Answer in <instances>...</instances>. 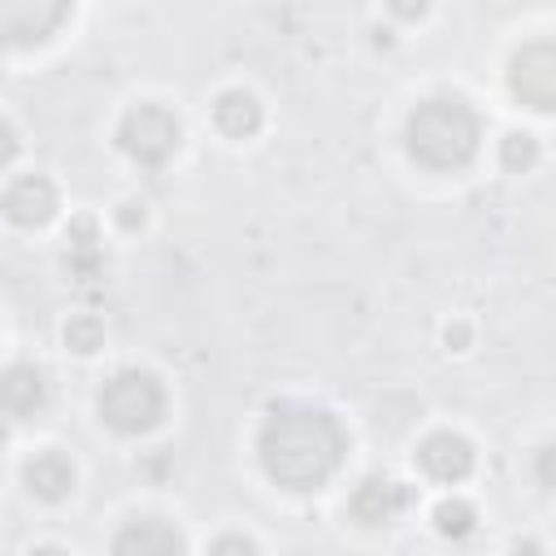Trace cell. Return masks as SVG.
Returning <instances> with one entry per match:
<instances>
[{
	"label": "cell",
	"mask_w": 556,
	"mask_h": 556,
	"mask_svg": "<svg viewBox=\"0 0 556 556\" xmlns=\"http://www.w3.org/2000/svg\"><path fill=\"white\" fill-rule=\"evenodd\" d=\"M13 156H17V135H13V130L0 122V169H4Z\"/></svg>",
	"instance_id": "cell-19"
},
{
	"label": "cell",
	"mask_w": 556,
	"mask_h": 556,
	"mask_svg": "<svg viewBox=\"0 0 556 556\" xmlns=\"http://www.w3.org/2000/svg\"><path fill=\"white\" fill-rule=\"evenodd\" d=\"M213 552H256V543H252V539L230 534V539H217V543H213Z\"/></svg>",
	"instance_id": "cell-21"
},
{
	"label": "cell",
	"mask_w": 556,
	"mask_h": 556,
	"mask_svg": "<svg viewBox=\"0 0 556 556\" xmlns=\"http://www.w3.org/2000/svg\"><path fill=\"white\" fill-rule=\"evenodd\" d=\"M104 343V326H100V317H91V313H78V317H70L65 321V348L70 352H96Z\"/></svg>",
	"instance_id": "cell-15"
},
{
	"label": "cell",
	"mask_w": 556,
	"mask_h": 556,
	"mask_svg": "<svg viewBox=\"0 0 556 556\" xmlns=\"http://www.w3.org/2000/svg\"><path fill=\"white\" fill-rule=\"evenodd\" d=\"M117 143H122V152H126L130 161L156 169V165H165V161L174 156V148H178V117H174L169 109H161V104H139V109H130V113L122 117Z\"/></svg>",
	"instance_id": "cell-4"
},
{
	"label": "cell",
	"mask_w": 556,
	"mask_h": 556,
	"mask_svg": "<svg viewBox=\"0 0 556 556\" xmlns=\"http://www.w3.org/2000/svg\"><path fill=\"white\" fill-rule=\"evenodd\" d=\"M165 413V391L152 374L143 369H122L100 387V417L117 434H143L161 421Z\"/></svg>",
	"instance_id": "cell-3"
},
{
	"label": "cell",
	"mask_w": 556,
	"mask_h": 556,
	"mask_svg": "<svg viewBox=\"0 0 556 556\" xmlns=\"http://www.w3.org/2000/svg\"><path fill=\"white\" fill-rule=\"evenodd\" d=\"M513 91L530 109H539V113L552 109V100H556V56H552V43L539 39V43H530V48H521L513 56Z\"/></svg>",
	"instance_id": "cell-6"
},
{
	"label": "cell",
	"mask_w": 556,
	"mask_h": 556,
	"mask_svg": "<svg viewBox=\"0 0 556 556\" xmlns=\"http://www.w3.org/2000/svg\"><path fill=\"white\" fill-rule=\"evenodd\" d=\"M48 400V382L43 369L35 365H9L0 374V413L4 417H35Z\"/></svg>",
	"instance_id": "cell-10"
},
{
	"label": "cell",
	"mask_w": 556,
	"mask_h": 556,
	"mask_svg": "<svg viewBox=\"0 0 556 556\" xmlns=\"http://www.w3.org/2000/svg\"><path fill=\"white\" fill-rule=\"evenodd\" d=\"M0 208H4V217L13 226H43L56 213V187L43 174H22L0 195Z\"/></svg>",
	"instance_id": "cell-7"
},
{
	"label": "cell",
	"mask_w": 556,
	"mask_h": 556,
	"mask_svg": "<svg viewBox=\"0 0 556 556\" xmlns=\"http://www.w3.org/2000/svg\"><path fill=\"white\" fill-rule=\"evenodd\" d=\"M70 243H74V248H96V222H91V217H78V222L70 226Z\"/></svg>",
	"instance_id": "cell-17"
},
{
	"label": "cell",
	"mask_w": 556,
	"mask_h": 556,
	"mask_svg": "<svg viewBox=\"0 0 556 556\" xmlns=\"http://www.w3.org/2000/svg\"><path fill=\"white\" fill-rule=\"evenodd\" d=\"M473 521H478V513H473L465 500H443V504L434 508V530L447 534V539H465V534L473 530Z\"/></svg>",
	"instance_id": "cell-14"
},
{
	"label": "cell",
	"mask_w": 556,
	"mask_h": 556,
	"mask_svg": "<svg viewBox=\"0 0 556 556\" xmlns=\"http://www.w3.org/2000/svg\"><path fill=\"white\" fill-rule=\"evenodd\" d=\"M478 113L460 96H430L408 113V152L426 169H460L478 152Z\"/></svg>",
	"instance_id": "cell-2"
},
{
	"label": "cell",
	"mask_w": 556,
	"mask_h": 556,
	"mask_svg": "<svg viewBox=\"0 0 556 556\" xmlns=\"http://www.w3.org/2000/svg\"><path fill=\"white\" fill-rule=\"evenodd\" d=\"M261 465L287 491H317L343 460V430L326 408L282 404L261 426Z\"/></svg>",
	"instance_id": "cell-1"
},
{
	"label": "cell",
	"mask_w": 556,
	"mask_h": 556,
	"mask_svg": "<svg viewBox=\"0 0 556 556\" xmlns=\"http://www.w3.org/2000/svg\"><path fill=\"white\" fill-rule=\"evenodd\" d=\"M465 339H469V330H465V326H447V343H456V348H460Z\"/></svg>",
	"instance_id": "cell-22"
},
{
	"label": "cell",
	"mask_w": 556,
	"mask_h": 556,
	"mask_svg": "<svg viewBox=\"0 0 556 556\" xmlns=\"http://www.w3.org/2000/svg\"><path fill=\"white\" fill-rule=\"evenodd\" d=\"M4 439H9V430H4V413H0V447H4Z\"/></svg>",
	"instance_id": "cell-23"
},
{
	"label": "cell",
	"mask_w": 556,
	"mask_h": 556,
	"mask_svg": "<svg viewBox=\"0 0 556 556\" xmlns=\"http://www.w3.org/2000/svg\"><path fill=\"white\" fill-rule=\"evenodd\" d=\"M74 0H0V43H39L48 39Z\"/></svg>",
	"instance_id": "cell-5"
},
{
	"label": "cell",
	"mask_w": 556,
	"mask_h": 556,
	"mask_svg": "<svg viewBox=\"0 0 556 556\" xmlns=\"http://www.w3.org/2000/svg\"><path fill=\"white\" fill-rule=\"evenodd\" d=\"M213 126H217L222 135H230V139L256 135V130H261V104H256V96L243 91V87L222 91V96L213 100Z\"/></svg>",
	"instance_id": "cell-11"
},
{
	"label": "cell",
	"mask_w": 556,
	"mask_h": 556,
	"mask_svg": "<svg viewBox=\"0 0 556 556\" xmlns=\"http://www.w3.org/2000/svg\"><path fill=\"white\" fill-rule=\"evenodd\" d=\"M387 9L400 17V22H417L426 13V0H387Z\"/></svg>",
	"instance_id": "cell-18"
},
{
	"label": "cell",
	"mask_w": 556,
	"mask_h": 556,
	"mask_svg": "<svg viewBox=\"0 0 556 556\" xmlns=\"http://www.w3.org/2000/svg\"><path fill=\"white\" fill-rule=\"evenodd\" d=\"M182 547H187L182 534L174 526H165L161 517L130 521L126 530L113 534V552H139V556H148V552H182Z\"/></svg>",
	"instance_id": "cell-13"
},
{
	"label": "cell",
	"mask_w": 556,
	"mask_h": 556,
	"mask_svg": "<svg viewBox=\"0 0 556 556\" xmlns=\"http://www.w3.org/2000/svg\"><path fill=\"white\" fill-rule=\"evenodd\" d=\"M417 465H421L426 478H434V482H460V478H469V469H473V443L460 439V434H452V430L430 434V439L417 447Z\"/></svg>",
	"instance_id": "cell-8"
},
{
	"label": "cell",
	"mask_w": 556,
	"mask_h": 556,
	"mask_svg": "<svg viewBox=\"0 0 556 556\" xmlns=\"http://www.w3.org/2000/svg\"><path fill=\"white\" fill-rule=\"evenodd\" d=\"M500 161H504V169H513V174L530 169V165L539 161V143H534V135H526V130L504 135V143H500Z\"/></svg>",
	"instance_id": "cell-16"
},
{
	"label": "cell",
	"mask_w": 556,
	"mask_h": 556,
	"mask_svg": "<svg viewBox=\"0 0 556 556\" xmlns=\"http://www.w3.org/2000/svg\"><path fill=\"white\" fill-rule=\"evenodd\" d=\"M22 478H26V486H30L39 500H65V495L74 491V465H70V456H61V452H39V456H30L26 469H22Z\"/></svg>",
	"instance_id": "cell-12"
},
{
	"label": "cell",
	"mask_w": 556,
	"mask_h": 556,
	"mask_svg": "<svg viewBox=\"0 0 556 556\" xmlns=\"http://www.w3.org/2000/svg\"><path fill=\"white\" fill-rule=\"evenodd\" d=\"M117 217H122V226H126V230H135V226H143V204H135V200H126Z\"/></svg>",
	"instance_id": "cell-20"
},
{
	"label": "cell",
	"mask_w": 556,
	"mask_h": 556,
	"mask_svg": "<svg viewBox=\"0 0 556 556\" xmlns=\"http://www.w3.org/2000/svg\"><path fill=\"white\" fill-rule=\"evenodd\" d=\"M408 486H400V482H391V478H365L356 491H352V500H348V513L361 521V526H387V521H395L404 508H408Z\"/></svg>",
	"instance_id": "cell-9"
}]
</instances>
